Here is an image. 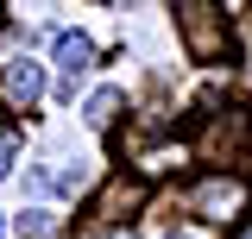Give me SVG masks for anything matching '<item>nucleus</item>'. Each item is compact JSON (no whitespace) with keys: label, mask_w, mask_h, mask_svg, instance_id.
I'll list each match as a JSON object with an SVG mask.
<instances>
[{"label":"nucleus","mask_w":252,"mask_h":239,"mask_svg":"<svg viewBox=\"0 0 252 239\" xmlns=\"http://www.w3.org/2000/svg\"><path fill=\"white\" fill-rule=\"evenodd\" d=\"M177 38H183V51L195 63H220L227 44H233L220 0H183V6H177Z\"/></svg>","instance_id":"f257e3e1"},{"label":"nucleus","mask_w":252,"mask_h":239,"mask_svg":"<svg viewBox=\"0 0 252 239\" xmlns=\"http://www.w3.org/2000/svg\"><path fill=\"white\" fill-rule=\"evenodd\" d=\"M189 208L202 214V220H246V208H252V182H240V177H202L195 189H189Z\"/></svg>","instance_id":"f03ea898"},{"label":"nucleus","mask_w":252,"mask_h":239,"mask_svg":"<svg viewBox=\"0 0 252 239\" xmlns=\"http://www.w3.org/2000/svg\"><path fill=\"white\" fill-rule=\"evenodd\" d=\"M246 132H252V120L240 114V107H220V114L202 120V139H195V151H202L208 164H220V157H240V151H246Z\"/></svg>","instance_id":"7ed1b4c3"},{"label":"nucleus","mask_w":252,"mask_h":239,"mask_svg":"<svg viewBox=\"0 0 252 239\" xmlns=\"http://www.w3.org/2000/svg\"><path fill=\"white\" fill-rule=\"evenodd\" d=\"M139 208H145V182H139V177H114L89 202V220H94V227H120V220H132Z\"/></svg>","instance_id":"20e7f679"},{"label":"nucleus","mask_w":252,"mask_h":239,"mask_svg":"<svg viewBox=\"0 0 252 239\" xmlns=\"http://www.w3.org/2000/svg\"><path fill=\"white\" fill-rule=\"evenodd\" d=\"M38 94H44V69L38 63H6V101L13 107H32Z\"/></svg>","instance_id":"39448f33"},{"label":"nucleus","mask_w":252,"mask_h":239,"mask_svg":"<svg viewBox=\"0 0 252 239\" xmlns=\"http://www.w3.org/2000/svg\"><path fill=\"white\" fill-rule=\"evenodd\" d=\"M89 63H94V44L82 38V31H63V38H57V69H63L69 89H76V76H82Z\"/></svg>","instance_id":"423d86ee"},{"label":"nucleus","mask_w":252,"mask_h":239,"mask_svg":"<svg viewBox=\"0 0 252 239\" xmlns=\"http://www.w3.org/2000/svg\"><path fill=\"white\" fill-rule=\"evenodd\" d=\"M114 114H120V94H114V89L89 94V126H114Z\"/></svg>","instance_id":"0eeeda50"},{"label":"nucleus","mask_w":252,"mask_h":239,"mask_svg":"<svg viewBox=\"0 0 252 239\" xmlns=\"http://www.w3.org/2000/svg\"><path fill=\"white\" fill-rule=\"evenodd\" d=\"M19 233H26V239H51V233H57V214H38V208L19 214Z\"/></svg>","instance_id":"6e6552de"},{"label":"nucleus","mask_w":252,"mask_h":239,"mask_svg":"<svg viewBox=\"0 0 252 239\" xmlns=\"http://www.w3.org/2000/svg\"><path fill=\"white\" fill-rule=\"evenodd\" d=\"M13 157H19V139H13V132H0V177H6V164H13Z\"/></svg>","instance_id":"1a4fd4ad"},{"label":"nucleus","mask_w":252,"mask_h":239,"mask_svg":"<svg viewBox=\"0 0 252 239\" xmlns=\"http://www.w3.org/2000/svg\"><path fill=\"white\" fill-rule=\"evenodd\" d=\"M170 239H195V233H170Z\"/></svg>","instance_id":"9d476101"},{"label":"nucleus","mask_w":252,"mask_h":239,"mask_svg":"<svg viewBox=\"0 0 252 239\" xmlns=\"http://www.w3.org/2000/svg\"><path fill=\"white\" fill-rule=\"evenodd\" d=\"M240 239H252V227H246V233H240Z\"/></svg>","instance_id":"9b49d317"},{"label":"nucleus","mask_w":252,"mask_h":239,"mask_svg":"<svg viewBox=\"0 0 252 239\" xmlns=\"http://www.w3.org/2000/svg\"><path fill=\"white\" fill-rule=\"evenodd\" d=\"M120 6H126V0H120Z\"/></svg>","instance_id":"f8f14e48"}]
</instances>
